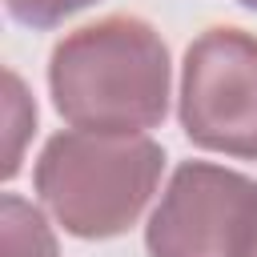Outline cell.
Wrapping results in <instances>:
<instances>
[{
    "label": "cell",
    "mask_w": 257,
    "mask_h": 257,
    "mask_svg": "<svg viewBox=\"0 0 257 257\" xmlns=\"http://www.w3.org/2000/svg\"><path fill=\"white\" fill-rule=\"evenodd\" d=\"M257 241V181L185 161L173 169L145 225L149 257H249Z\"/></svg>",
    "instance_id": "3957f363"
},
{
    "label": "cell",
    "mask_w": 257,
    "mask_h": 257,
    "mask_svg": "<svg viewBox=\"0 0 257 257\" xmlns=\"http://www.w3.org/2000/svg\"><path fill=\"white\" fill-rule=\"evenodd\" d=\"M161 173L165 149L145 133L64 128L40 149L32 185L64 233L104 241L137 225L161 185Z\"/></svg>",
    "instance_id": "7a4b0ae2"
},
{
    "label": "cell",
    "mask_w": 257,
    "mask_h": 257,
    "mask_svg": "<svg viewBox=\"0 0 257 257\" xmlns=\"http://www.w3.org/2000/svg\"><path fill=\"white\" fill-rule=\"evenodd\" d=\"M249 257H257V241H253V249H249Z\"/></svg>",
    "instance_id": "9c48e42d"
},
{
    "label": "cell",
    "mask_w": 257,
    "mask_h": 257,
    "mask_svg": "<svg viewBox=\"0 0 257 257\" xmlns=\"http://www.w3.org/2000/svg\"><path fill=\"white\" fill-rule=\"evenodd\" d=\"M0 237H4V257H56V237L48 217L16 193H4L0 201Z\"/></svg>",
    "instance_id": "5b68a950"
},
{
    "label": "cell",
    "mask_w": 257,
    "mask_h": 257,
    "mask_svg": "<svg viewBox=\"0 0 257 257\" xmlns=\"http://www.w3.org/2000/svg\"><path fill=\"white\" fill-rule=\"evenodd\" d=\"M237 4H245V8H253V12H257V0H237Z\"/></svg>",
    "instance_id": "ba28073f"
},
{
    "label": "cell",
    "mask_w": 257,
    "mask_h": 257,
    "mask_svg": "<svg viewBox=\"0 0 257 257\" xmlns=\"http://www.w3.org/2000/svg\"><path fill=\"white\" fill-rule=\"evenodd\" d=\"M4 84H8V96H4V124H8L4 181H12V177H16V169H20V157H24V141H28L32 124H36V104H32V96H28L24 80H20L12 68H8V76H4Z\"/></svg>",
    "instance_id": "8992f818"
},
{
    "label": "cell",
    "mask_w": 257,
    "mask_h": 257,
    "mask_svg": "<svg viewBox=\"0 0 257 257\" xmlns=\"http://www.w3.org/2000/svg\"><path fill=\"white\" fill-rule=\"evenodd\" d=\"M169 48L141 16H104L48 56L56 112L84 133H145L169 112Z\"/></svg>",
    "instance_id": "6da1fadb"
},
{
    "label": "cell",
    "mask_w": 257,
    "mask_h": 257,
    "mask_svg": "<svg viewBox=\"0 0 257 257\" xmlns=\"http://www.w3.org/2000/svg\"><path fill=\"white\" fill-rule=\"evenodd\" d=\"M177 112L197 149L257 161V36L205 28L185 48Z\"/></svg>",
    "instance_id": "277c9868"
},
{
    "label": "cell",
    "mask_w": 257,
    "mask_h": 257,
    "mask_svg": "<svg viewBox=\"0 0 257 257\" xmlns=\"http://www.w3.org/2000/svg\"><path fill=\"white\" fill-rule=\"evenodd\" d=\"M4 4H8V16L20 20L24 28H56L96 0H4Z\"/></svg>",
    "instance_id": "52a82bcc"
}]
</instances>
